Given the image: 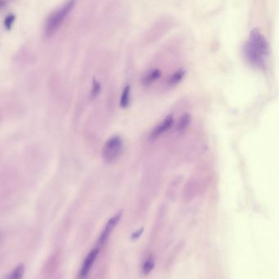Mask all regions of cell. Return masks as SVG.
Instances as JSON below:
<instances>
[{
    "instance_id": "6da1fadb",
    "label": "cell",
    "mask_w": 279,
    "mask_h": 279,
    "mask_svg": "<svg viewBox=\"0 0 279 279\" xmlns=\"http://www.w3.org/2000/svg\"><path fill=\"white\" fill-rule=\"evenodd\" d=\"M270 45L260 31L253 30L245 45V54L251 65L265 68L270 56Z\"/></svg>"
},
{
    "instance_id": "7a4b0ae2",
    "label": "cell",
    "mask_w": 279,
    "mask_h": 279,
    "mask_svg": "<svg viewBox=\"0 0 279 279\" xmlns=\"http://www.w3.org/2000/svg\"><path fill=\"white\" fill-rule=\"evenodd\" d=\"M75 4V1H68L48 15L43 25V34L45 36L53 35L60 28Z\"/></svg>"
},
{
    "instance_id": "3957f363",
    "label": "cell",
    "mask_w": 279,
    "mask_h": 279,
    "mask_svg": "<svg viewBox=\"0 0 279 279\" xmlns=\"http://www.w3.org/2000/svg\"><path fill=\"white\" fill-rule=\"evenodd\" d=\"M124 149V141L120 135H112L104 143L102 156L107 164L114 163L121 156Z\"/></svg>"
},
{
    "instance_id": "277c9868",
    "label": "cell",
    "mask_w": 279,
    "mask_h": 279,
    "mask_svg": "<svg viewBox=\"0 0 279 279\" xmlns=\"http://www.w3.org/2000/svg\"><path fill=\"white\" fill-rule=\"evenodd\" d=\"M173 125L174 116L173 115H168L161 122H160L158 125H156L153 128V130L150 133V140H157L160 136L167 132L169 130H171Z\"/></svg>"
},
{
    "instance_id": "5b68a950",
    "label": "cell",
    "mask_w": 279,
    "mask_h": 279,
    "mask_svg": "<svg viewBox=\"0 0 279 279\" xmlns=\"http://www.w3.org/2000/svg\"><path fill=\"white\" fill-rule=\"evenodd\" d=\"M99 248H94L89 251L86 258L84 259V262L82 264L80 273H79V279H85L88 277V275H89V272L91 270V268L94 265V261L99 255Z\"/></svg>"
},
{
    "instance_id": "8992f818",
    "label": "cell",
    "mask_w": 279,
    "mask_h": 279,
    "mask_svg": "<svg viewBox=\"0 0 279 279\" xmlns=\"http://www.w3.org/2000/svg\"><path fill=\"white\" fill-rule=\"evenodd\" d=\"M120 214H116L115 216L112 217L106 224V226L104 228V231L102 232L101 235L99 237V245H103L104 243H106V241L108 239L110 234L113 230L114 228L116 227V224L120 220Z\"/></svg>"
},
{
    "instance_id": "52a82bcc",
    "label": "cell",
    "mask_w": 279,
    "mask_h": 279,
    "mask_svg": "<svg viewBox=\"0 0 279 279\" xmlns=\"http://www.w3.org/2000/svg\"><path fill=\"white\" fill-rule=\"evenodd\" d=\"M201 190V184L197 178H192L188 181V184L186 185L185 196L186 201H192L193 198H195L199 194Z\"/></svg>"
},
{
    "instance_id": "ba28073f",
    "label": "cell",
    "mask_w": 279,
    "mask_h": 279,
    "mask_svg": "<svg viewBox=\"0 0 279 279\" xmlns=\"http://www.w3.org/2000/svg\"><path fill=\"white\" fill-rule=\"evenodd\" d=\"M161 76V70L159 69H153L147 72L146 75L142 77V83L145 86H148L152 84L153 82L158 80Z\"/></svg>"
},
{
    "instance_id": "9c48e42d",
    "label": "cell",
    "mask_w": 279,
    "mask_h": 279,
    "mask_svg": "<svg viewBox=\"0 0 279 279\" xmlns=\"http://www.w3.org/2000/svg\"><path fill=\"white\" fill-rule=\"evenodd\" d=\"M130 92H131V87H130V84H125V86L123 89L122 93H121L120 99V105L123 108H126L130 106Z\"/></svg>"
},
{
    "instance_id": "30bf717a",
    "label": "cell",
    "mask_w": 279,
    "mask_h": 279,
    "mask_svg": "<svg viewBox=\"0 0 279 279\" xmlns=\"http://www.w3.org/2000/svg\"><path fill=\"white\" fill-rule=\"evenodd\" d=\"M184 75H185V70H183V69H178V70H176L175 72L173 73V74L169 77V85L174 86V85L178 84L181 80H183Z\"/></svg>"
},
{
    "instance_id": "8fae6325",
    "label": "cell",
    "mask_w": 279,
    "mask_h": 279,
    "mask_svg": "<svg viewBox=\"0 0 279 279\" xmlns=\"http://www.w3.org/2000/svg\"><path fill=\"white\" fill-rule=\"evenodd\" d=\"M191 123V116L188 113L183 114V116H181L178 123H177V130L178 132H183L189 126Z\"/></svg>"
},
{
    "instance_id": "7c38bea8",
    "label": "cell",
    "mask_w": 279,
    "mask_h": 279,
    "mask_svg": "<svg viewBox=\"0 0 279 279\" xmlns=\"http://www.w3.org/2000/svg\"><path fill=\"white\" fill-rule=\"evenodd\" d=\"M102 90L101 83L99 80H96V78L93 79L92 82V87L90 91H89V98L91 99H96L99 96L100 92Z\"/></svg>"
},
{
    "instance_id": "4fadbf2b",
    "label": "cell",
    "mask_w": 279,
    "mask_h": 279,
    "mask_svg": "<svg viewBox=\"0 0 279 279\" xmlns=\"http://www.w3.org/2000/svg\"><path fill=\"white\" fill-rule=\"evenodd\" d=\"M25 267L24 265H20L15 268L12 272L10 273L7 279H22L24 276Z\"/></svg>"
},
{
    "instance_id": "5bb4252c",
    "label": "cell",
    "mask_w": 279,
    "mask_h": 279,
    "mask_svg": "<svg viewBox=\"0 0 279 279\" xmlns=\"http://www.w3.org/2000/svg\"><path fill=\"white\" fill-rule=\"evenodd\" d=\"M155 266V261L154 259L152 256H149L147 258V260H145V262L143 263L142 267V271L144 275H147L149 274Z\"/></svg>"
},
{
    "instance_id": "9a60e30c",
    "label": "cell",
    "mask_w": 279,
    "mask_h": 279,
    "mask_svg": "<svg viewBox=\"0 0 279 279\" xmlns=\"http://www.w3.org/2000/svg\"><path fill=\"white\" fill-rule=\"evenodd\" d=\"M15 20H16V16L12 12H10L4 17L3 20V27L7 31H10L12 29V25L14 24Z\"/></svg>"
},
{
    "instance_id": "2e32d148",
    "label": "cell",
    "mask_w": 279,
    "mask_h": 279,
    "mask_svg": "<svg viewBox=\"0 0 279 279\" xmlns=\"http://www.w3.org/2000/svg\"><path fill=\"white\" fill-rule=\"evenodd\" d=\"M142 229H140V231L135 232V234H133V239H137L140 238V235L142 234Z\"/></svg>"
}]
</instances>
